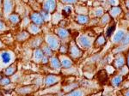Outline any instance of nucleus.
Wrapping results in <instances>:
<instances>
[{
  "label": "nucleus",
  "instance_id": "7ed1b4c3",
  "mask_svg": "<svg viewBox=\"0 0 129 96\" xmlns=\"http://www.w3.org/2000/svg\"><path fill=\"white\" fill-rule=\"evenodd\" d=\"M46 42L51 47L52 50H58L60 46V41L56 35L47 34L46 36Z\"/></svg>",
  "mask_w": 129,
  "mask_h": 96
},
{
  "label": "nucleus",
  "instance_id": "f8f14e48",
  "mask_svg": "<svg viewBox=\"0 0 129 96\" xmlns=\"http://www.w3.org/2000/svg\"><path fill=\"white\" fill-rule=\"evenodd\" d=\"M44 53H43L42 50L41 49H35L34 52V56H33V59L35 63H40L42 60V58L44 57Z\"/></svg>",
  "mask_w": 129,
  "mask_h": 96
},
{
  "label": "nucleus",
  "instance_id": "c756f323",
  "mask_svg": "<svg viewBox=\"0 0 129 96\" xmlns=\"http://www.w3.org/2000/svg\"><path fill=\"white\" fill-rule=\"evenodd\" d=\"M94 12H95V15L96 16H103V8H101V7L95 8Z\"/></svg>",
  "mask_w": 129,
  "mask_h": 96
},
{
  "label": "nucleus",
  "instance_id": "4c0bfd02",
  "mask_svg": "<svg viewBox=\"0 0 129 96\" xmlns=\"http://www.w3.org/2000/svg\"><path fill=\"white\" fill-rule=\"evenodd\" d=\"M48 62V58H47V56L44 55V57L42 58V60H41V63L42 64H46V63Z\"/></svg>",
  "mask_w": 129,
  "mask_h": 96
},
{
  "label": "nucleus",
  "instance_id": "ea45409f",
  "mask_svg": "<svg viewBox=\"0 0 129 96\" xmlns=\"http://www.w3.org/2000/svg\"><path fill=\"white\" fill-rule=\"evenodd\" d=\"M125 5H126V7L129 9V0H126L125 1Z\"/></svg>",
  "mask_w": 129,
  "mask_h": 96
},
{
  "label": "nucleus",
  "instance_id": "c85d7f7f",
  "mask_svg": "<svg viewBox=\"0 0 129 96\" xmlns=\"http://www.w3.org/2000/svg\"><path fill=\"white\" fill-rule=\"evenodd\" d=\"M76 11L78 12V14H87V9L85 7H84V6H78V8H77Z\"/></svg>",
  "mask_w": 129,
  "mask_h": 96
},
{
  "label": "nucleus",
  "instance_id": "412c9836",
  "mask_svg": "<svg viewBox=\"0 0 129 96\" xmlns=\"http://www.w3.org/2000/svg\"><path fill=\"white\" fill-rule=\"evenodd\" d=\"M42 51L43 53L46 56H47V57H52V54H53V52H52V49L51 47L47 46V45H43L42 46Z\"/></svg>",
  "mask_w": 129,
  "mask_h": 96
},
{
  "label": "nucleus",
  "instance_id": "9b49d317",
  "mask_svg": "<svg viewBox=\"0 0 129 96\" xmlns=\"http://www.w3.org/2000/svg\"><path fill=\"white\" fill-rule=\"evenodd\" d=\"M59 61L61 63V65L64 68H69L73 64L72 59L70 58H68L67 56H64V55L59 56Z\"/></svg>",
  "mask_w": 129,
  "mask_h": 96
},
{
  "label": "nucleus",
  "instance_id": "6e6552de",
  "mask_svg": "<svg viewBox=\"0 0 129 96\" xmlns=\"http://www.w3.org/2000/svg\"><path fill=\"white\" fill-rule=\"evenodd\" d=\"M126 63V58L124 56H122L121 54H119L115 57L114 60V67L116 69H120L125 65Z\"/></svg>",
  "mask_w": 129,
  "mask_h": 96
},
{
  "label": "nucleus",
  "instance_id": "393cba45",
  "mask_svg": "<svg viewBox=\"0 0 129 96\" xmlns=\"http://www.w3.org/2000/svg\"><path fill=\"white\" fill-rule=\"evenodd\" d=\"M28 36H29L28 33H27V32H22L21 34H18L17 39H18V40H20V41H23V40H25L26 39H28Z\"/></svg>",
  "mask_w": 129,
  "mask_h": 96
},
{
  "label": "nucleus",
  "instance_id": "5701e85b",
  "mask_svg": "<svg viewBox=\"0 0 129 96\" xmlns=\"http://www.w3.org/2000/svg\"><path fill=\"white\" fill-rule=\"evenodd\" d=\"M109 20H110V15H109V14L103 15V16H102L101 21H100V24H101V25L107 24L108 22H109Z\"/></svg>",
  "mask_w": 129,
  "mask_h": 96
},
{
  "label": "nucleus",
  "instance_id": "f03ea898",
  "mask_svg": "<svg viewBox=\"0 0 129 96\" xmlns=\"http://www.w3.org/2000/svg\"><path fill=\"white\" fill-rule=\"evenodd\" d=\"M93 41H94V39L89 36H87V35H81L78 39V46L82 48V49H89V48H90L92 46Z\"/></svg>",
  "mask_w": 129,
  "mask_h": 96
},
{
  "label": "nucleus",
  "instance_id": "72a5a7b5",
  "mask_svg": "<svg viewBox=\"0 0 129 96\" xmlns=\"http://www.w3.org/2000/svg\"><path fill=\"white\" fill-rule=\"evenodd\" d=\"M108 2L109 3V5L113 6H117L119 5V0H108Z\"/></svg>",
  "mask_w": 129,
  "mask_h": 96
},
{
  "label": "nucleus",
  "instance_id": "a18cd8bd",
  "mask_svg": "<svg viewBox=\"0 0 129 96\" xmlns=\"http://www.w3.org/2000/svg\"><path fill=\"white\" fill-rule=\"evenodd\" d=\"M0 79H1V76H0Z\"/></svg>",
  "mask_w": 129,
  "mask_h": 96
},
{
  "label": "nucleus",
  "instance_id": "79ce46f5",
  "mask_svg": "<svg viewBox=\"0 0 129 96\" xmlns=\"http://www.w3.org/2000/svg\"><path fill=\"white\" fill-rule=\"evenodd\" d=\"M2 46H3V44H2V42L0 41V47H2Z\"/></svg>",
  "mask_w": 129,
  "mask_h": 96
},
{
  "label": "nucleus",
  "instance_id": "39448f33",
  "mask_svg": "<svg viewBox=\"0 0 129 96\" xmlns=\"http://www.w3.org/2000/svg\"><path fill=\"white\" fill-rule=\"evenodd\" d=\"M126 32L125 29H119L115 33H114V35L112 37V41L114 44H119L120 41L123 39V38L126 36Z\"/></svg>",
  "mask_w": 129,
  "mask_h": 96
},
{
  "label": "nucleus",
  "instance_id": "0eeeda50",
  "mask_svg": "<svg viewBox=\"0 0 129 96\" xmlns=\"http://www.w3.org/2000/svg\"><path fill=\"white\" fill-rule=\"evenodd\" d=\"M13 9V1L12 0H4V14L6 17H9Z\"/></svg>",
  "mask_w": 129,
  "mask_h": 96
},
{
  "label": "nucleus",
  "instance_id": "a211bd4d",
  "mask_svg": "<svg viewBox=\"0 0 129 96\" xmlns=\"http://www.w3.org/2000/svg\"><path fill=\"white\" fill-rule=\"evenodd\" d=\"M120 13H121V9L120 7H118V6H114L109 10V15L112 17H117L118 16H120Z\"/></svg>",
  "mask_w": 129,
  "mask_h": 96
},
{
  "label": "nucleus",
  "instance_id": "6ab92c4d",
  "mask_svg": "<svg viewBox=\"0 0 129 96\" xmlns=\"http://www.w3.org/2000/svg\"><path fill=\"white\" fill-rule=\"evenodd\" d=\"M28 31H29V33L33 34H38L39 32H41V29L38 28V26H37L36 24H31L29 27H28Z\"/></svg>",
  "mask_w": 129,
  "mask_h": 96
},
{
  "label": "nucleus",
  "instance_id": "2eb2a0df",
  "mask_svg": "<svg viewBox=\"0 0 129 96\" xmlns=\"http://www.w3.org/2000/svg\"><path fill=\"white\" fill-rule=\"evenodd\" d=\"M50 63H51V67L55 69V70H59L60 67H61V63L56 57H51Z\"/></svg>",
  "mask_w": 129,
  "mask_h": 96
},
{
  "label": "nucleus",
  "instance_id": "bb28decb",
  "mask_svg": "<svg viewBox=\"0 0 129 96\" xmlns=\"http://www.w3.org/2000/svg\"><path fill=\"white\" fill-rule=\"evenodd\" d=\"M105 41H106L105 37L103 36V35H101V36H99L96 40H95V44H96L97 45H104Z\"/></svg>",
  "mask_w": 129,
  "mask_h": 96
},
{
  "label": "nucleus",
  "instance_id": "f3484780",
  "mask_svg": "<svg viewBox=\"0 0 129 96\" xmlns=\"http://www.w3.org/2000/svg\"><path fill=\"white\" fill-rule=\"evenodd\" d=\"M76 22L79 24H86L87 22H89V17L87 16H84V15H78L76 18Z\"/></svg>",
  "mask_w": 129,
  "mask_h": 96
},
{
  "label": "nucleus",
  "instance_id": "37998d69",
  "mask_svg": "<svg viewBox=\"0 0 129 96\" xmlns=\"http://www.w3.org/2000/svg\"><path fill=\"white\" fill-rule=\"evenodd\" d=\"M1 1H2V0H0V5H1Z\"/></svg>",
  "mask_w": 129,
  "mask_h": 96
},
{
  "label": "nucleus",
  "instance_id": "aec40b11",
  "mask_svg": "<svg viewBox=\"0 0 129 96\" xmlns=\"http://www.w3.org/2000/svg\"><path fill=\"white\" fill-rule=\"evenodd\" d=\"M67 94H69V95H84V94H86V92H84V89L77 88L72 92L68 93Z\"/></svg>",
  "mask_w": 129,
  "mask_h": 96
},
{
  "label": "nucleus",
  "instance_id": "ddd939ff",
  "mask_svg": "<svg viewBox=\"0 0 129 96\" xmlns=\"http://www.w3.org/2000/svg\"><path fill=\"white\" fill-rule=\"evenodd\" d=\"M56 34L58 35V37H59L60 39H66L69 36V32H68L66 29L62 28H59L55 30Z\"/></svg>",
  "mask_w": 129,
  "mask_h": 96
},
{
  "label": "nucleus",
  "instance_id": "4be33fe9",
  "mask_svg": "<svg viewBox=\"0 0 129 96\" xmlns=\"http://www.w3.org/2000/svg\"><path fill=\"white\" fill-rule=\"evenodd\" d=\"M114 30H115V24L109 26L106 30V37H110L112 34H114Z\"/></svg>",
  "mask_w": 129,
  "mask_h": 96
},
{
  "label": "nucleus",
  "instance_id": "20e7f679",
  "mask_svg": "<svg viewBox=\"0 0 129 96\" xmlns=\"http://www.w3.org/2000/svg\"><path fill=\"white\" fill-rule=\"evenodd\" d=\"M69 53L71 55V57L73 58H78L82 56L83 51L81 50V48L79 46L76 45L75 43H72L69 49Z\"/></svg>",
  "mask_w": 129,
  "mask_h": 96
},
{
  "label": "nucleus",
  "instance_id": "7c9ffc66",
  "mask_svg": "<svg viewBox=\"0 0 129 96\" xmlns=\"http://www.w3.org/2000/svg\"><path fill=\"white\" fill-rule=\"evenodd\" d=\"M72 7L71 5H67L63 8V14L64 15H69L72 13Z\"/></svg>",
  "mask_w": 129,
  "mask_h": 96
},
{
  "label": "nucleus",
  "instance_id": "4468645a",
  "mask_svg": "<svg viewBox=\"0 0 129 96\" xmlns=\"http://www.w3.org/2000/svg\"><path fill=\"white\" fill-rule=\"evenodd\" d=\"M122 80H123V76H122V75H118V76L112 77L111 81H110V83H111L112 86L118 87L120 83H121Z\"/></svg>",
  "mask_w": 129,
  "mask_h": 96
},
{
  "label": "nucleus",
  "instance_id": "49530a36",
  "mask_svg": "<svg viewBox=\"0 0 129 96\" xmlns=\"http://www.w3.org/2000/svg\"><path fill=\"white\" fill-rule=\"evenodd\" d=\"M40 1H41V0H40Z\"/></svg>",
  "mask_w": 129,
  "mask_h": 96
},
{
  "label": "nucleus",
  "instance_id": "2f4dec72",
  "mask_svg": "<svg viewBox=\"0 0 129 96\" xmlns=\"http://www.w3.org/2000/svg\"><path fill=\"white\" fill-rule=\"evenodd\" d=\"M41 16H42L43 19H44V21H46V22H48V21L50 20V15H49V12L45 11L44 10H43V11L41 12Z\"/></svg>",
  "mask_w": 129,
  "mask_h": 96
},
{
  "label": "nucleus",
  "instance_id": "cd10ccee",
  "mask_svg": "<svg viewBox=\"0 0 129 96\" xmlns=\"http://www.w3.org/2000/svg\"><path fill=\"white\" fill-rule=\"evenodd\" d=\"M32 87H22V88L18 89V93H28L29 92L32 90Z\"/></svg>",
  "mask_w": 129,
  "mask_h": 96
},
{
  "label": "nucleus",
  "instance_id": "f704fd0d",
  "mask_svg": "<svg viewBox=\"0 0 129 96\" xmlns=\"http://www.w3.org/2000/svg\"><path fill=\"white\" fill-rule=\"evenodd\" d=\"M62 3H64V4H76L77 3V0H61Z\"/></svg>",
  "mask_w": 129,
  "mask_h": 96
},
{
  "label": "nucleus",
  "instance_id": "1a4fd4ad",
  "mask_svg": "<svg viewBox=\"0 0 129 96\" xmlns=\"http://www.w3.org/2000/svg\"><path fill=\"white\" fill-rule=\"evenodd\" d=\"M60 80V77L57 76H53V75H49L45 78V85L46 86H52V85L56 84Z\"/></svg>",
  "mask_w": 129,
  "mask_h": 96
},
{
  "label": "nucleus",
  "instance_id": "dca6fc26",
  "mask_svg": "<svg viewBox=\"0 0 129 96\" xmlns=\"http://www.w3.org/2000/svg\"><path fill=\"white\" fill-rule=\"evenodd\" d=\"M120 45L119 46V49L117 50L116 52H120L121 51V50L125 49V47H127L129 45V34H126V36L124 37L123 39H122L121 41H120Z\"/></svg>",
  "mask_w": 129,
  "mask_h": 96
},
{
  "label": "nucleus",
  "instance_id": "f257e3e1",
  "mask_svg": "<svg viewBox=\"0 0 129 96\" xmlns=\"http://www.w3.org/2000/svg\"><path fill=\"white\" fill-rule=\"evenodd\" d=\"M15 59V55L10 51H4L0 53V70L7 68Z\"/></svg>",
  "mask_w": 129,
  "mask_h": 96
},
{
  "label": "nucleus",
  "instance_id": "9d476101",
  "mask_svg": "<svg viewBox=\"0 0 129 96\" xmlns=\"http://www.w3.org/2000/svg\"><path fill=\"white\" fill-rule=\"evenodd\" d=\"M30 18L32 20V22L36 25H41L44 22V19H43L41 14L37 13V12H34V13L31 14Z\"/></svg>",
  "mask_w": 129,
  "mask_h": 96
},
{
  "label": "nucleus",
  "instance_id": "58836bf2",
  "mask_svg": "<svg viewBox=\"0 0 129 96\" xmlns=\"http://www.w3.org/2000/svg\"><path fill=\"white\" fill-rule=\"evenodd\" d=\"M126 64H127V67L129 68V50H128V52H127V54H126Z\"/></svg>",
  "mask_w": 129,
  "mask_h": 96
},
{
  "label": "nucleus",
  "instance_id": "e433bc0d",
  "mask_svg": "<svg viewBox=\"0 0 129 96\" xmlns=\"http://www.w3.org/2000/svg\"><path fill=\"white\" fill-rule=\"evenodd\" d=\"M6 29V27L5 25L4 24V22H2V21H0V31H4Z\"/></svg>",
  "mask_w": 129,
  "mask_h": 96
},
{
  "label": "nucleus",
  "instance_id": "473e14b6",
  "mask_svg": "<svg viewBox=\"0 0 129 96\" xmlns=\"http://www.w3.org/2000/svg\"><path fill=\"white\" fill-rule=\"evenodd\" d=\"M10 83V80L7 78V77H5V78L3 79H0V85H2V86H5V85H8Z\"/></svg>",
  "mask_w": 129,
  "mask_h": 96
},
{
  "label": "nucleus",
  "instance_id": "b1692460",
  "mask_svg": "<svg viewBox=\"0 0 129 96\" xmlns=\"http://www.w3.org/2000/svg\"><path fill=\"white\" fill-rule=\"evenodd\" d=\"M16 71V67L15 66H9V67H7V68H5V75H7V76H10V75H12V74H14Z\"/></svg>",
  "mask_w": 129,
  "mask_h": 96
},
{
  "label": "nucleus",
  "instance_id": "423d86ee",
  "mask_svg": "<svg viewBox=\"0 0 129 96\" xmlns=\"http://www.w3.org/2000/svg\"><path fill=\"white\" fill-rule=\"evenodd\" d=\"M56 9V1L55 0H44L43 2V10L47 12H53Z\"/></svg>",
  "mask_w": 129,
  "mask_h": 96
},
{
  "label": "nucleus",
  "instance_id": "c03bdc74",
  "mask_svg": "<svg viewBox=\"0 0 129 96\" xmlns=\"http://www.w3.org/2000/svg\"><path fill=\"white\" fill-rule=\"evenodd\" d=\"M81 1H86V0H81Z\"/></svg>",
  "mask_w": 129,
  "mask_h": 96
},
{
  "label": "nucleus",
  "instance_id": "a878e982",
  "mask_svg": "<svg viewBox=\"0 0 129 96\" xmlns=\"http://www.w3.org/2000/svg\"><path fill=\"white\" fill-rule=\"evenodd\" d=\"M9 20L12 22L13 24H16L19 22V17H18L17 15H10L9 16Z\"/></svg>",
  "mask_w": 129,
  "mask_h": 96
},
{
  "label": "nucleus",
  "instance_id": "c9c22d12",
  "mask_svg": "<svg viewBox=\"0 0 129 96\" xmlns=\"http://www.w3.org/2000/svg\"><path fill=\"white\" fill-rule=\"evenodd\" d=\"M60 17H61V16H59V17H57V14H54L53 15V20L54 21V23H56V22H59V21H60Z\"/></svg>",
  "mask_w": 129,
  "mask_h": 96
},
{
  "label": "nucleus",
  "instance_id": "a19ab883",
  "mask_svg": "<svg viewBox=\"0 0 129 96\" xmlns=\"http://www.w3.org/2000/svg\"><path fill=\"white\" fill-rule=\"evenodd\" d=\"M124 94H125V95L129 96V88L126 89V92H124Z\"/></svg>",
  "mask_w": 129,
  "mask_h": 96
}]
</instances>
